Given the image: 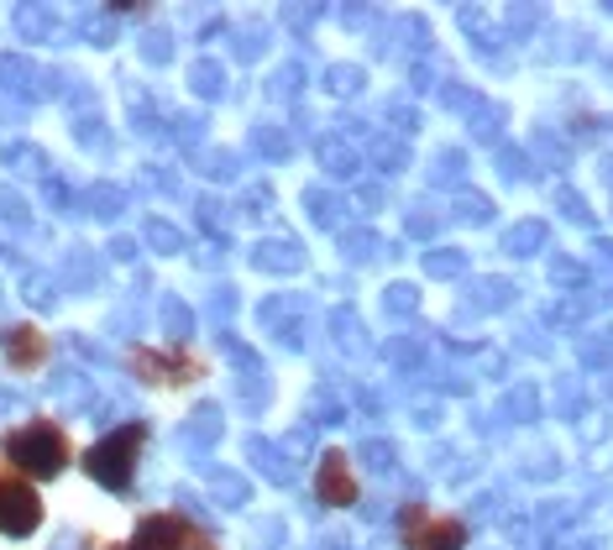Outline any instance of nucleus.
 I'll return each instance as SVG.
<instances>
[{
    "instance_id": "b1692460",
    "label": "nucleus",
    "mask_w": 613,
    "mask_h": 550,
    "mask_svg": "<svg viewBox=\"0 0 613 550\" xmlns=\"http://www.w3.org/2000/svg\"><path fill=\"white\" fill-rule=\"evenodd\" d=\"M11 409H27V393H17V388H0V414H11Z\"/></svg>"
},
{
    "instance_id": "412c9836",
    "label": "nucleus",
    "mask_w": 613,
    "mask_h": 550,
    "mask_svg": "<svg viewBox=\"0 0 613 550\" xmlns=\"http://www.w3.org/2000/svg\"><path fill=\"white\" fill-rule=\"evenodd\" d=\"M142 59H147V63H168V59H174L168 32H147V38H142Z\"/></svg>"
},
{
    "instance_id": "20e7f679",
    "label": "nucleus",
    "mask_w": 613,
    "mask_h": 550,
    "mask_svg": "<svg viewBox=\"0 0 613 550\" xmlns=\"http://www.w3.org/2000/svg\"><path fill=\"white\" fill-rule=\"evenodd\" d=\"M42 525V504L32 488H11V482H0V530L21 540V535H32Z\"/></svg>"
},
{
    "instance_id": "f3484780",
    "label": "nucleus",
    "mask_w": 613,
    "mask_h": 550,
    "mask_svg": "<svg viewBox=\"0 0 613 550\" xmlns=\"http://www.w3.org/2000/svg\"><path fill=\"white\" fill-rule=\"evenodd\" d=\"M540 241H546V226H540V220H530V226H515V231H509V252H540Z\"/></svg>"
},
{
    "instance_id": "9b49d317",
    "label": "nucleus",
    "mask_w": 613,
    "mask_h": 550,
    "mask_svg": "<svg viewBox=\"0 0 613 550\" xmlns=\"http://www.w3.org/2000/svg\"><path fill=\"white\" fill-rule=\"evenodd\" d=\"M90 210H95L100 220H121V210H126V189H116V184H95V189H90Z\"/></svg>"
},
{
    "instance_id": "393cba45",
    "label": "nucleus",
    "mask_w": 613,
    "mask_h": 550,
    "mask_svg": "<svg viewBox=\"0 0 613 550\" xmlns=\"http://www.w3.org/2000/svg\"><path fill=\"white\" fill-rule=\"evenodd\" d=\"M331 90H336V95L356 90V74H352V69H336V74H331Z\"/></svg>"
},
{
    "instance_id": "39448f33",
    "label": "nucleus",
    "mask_w": 613,
    "mask_h": 550,
    "mask_svg": "<svg viewBox=\"0 0 613 550\" xmlns=\"http://www.w3.org/2000/svg\"><path fill=\"white\" fill-rule=\"evenodd\" d=\"M0 90L17 95L21 105H32V100H48V74L38 63L17 59V53H0Z\"/></svg>"
},
{
    "instance_id": "a211bd4d",
    "label": "nucleus",
    "mask_w": 613,
    "mask_h": 550,
    "mask_svg": "<svg viewBox=\"0 0 613 550\" xmlns=\"http://www.w3.org/2000/svg\"><path fill=\"white\" fill-rule=\"evenodd\" d=\"M147 247H153V252H178L184 236H178L168 220H147Z\"/></svg>"
},
{
    "instance_id": "0eeeda50",
    "label": "nucleus",
    "mask_w": 613,
    "mask_h": 550,
    "mask_svg": "<svg viewBox=\"0 0 613 550\" xmlns=\"http://www.w3.org/2000/svg\"><path fill=\"white\" fill-rule=\"evenodd\" d=\"M17 32L27 42H59V17L48 6H17Z\"/></svg>"
},
{
    "instance_id": "ddd939ff",
    "label": "nucleus",
    "mask_w": 613,
    "mask_h": 550,
    "mask_svg": "<svg viewBox=\"0 0 613 550\" xmlns=\"http://www.w3.org/2000/svg\"><path fill=\"white\" fill-rule=\"evenodd\" d=\"M21 294H27V304H32V310H53V304H59V294H53L48 273H27V278H21Z\"/></svg>"
},
{
    "instance_id": "f03ea898",
    "label": "nucleus",
    "mask_w": 613,
    "mask_h": 550,
    "mask_svg": "<svg viewBox=\"0 0 613 550\" xmlns=\"http://www.w3.org/2000/svg\"><path fill=\"white\" fill-rule=\"evenodd\" d=\"M6 456H11L21 471H32V477H59L69 446H63V435L53 430V425H27V430L6 435Z\"/></svg>"
},
{
    "instance_id": "bb28decb",
    "label": "nucleus",
    "mask_w": 613,
    "mask_h": 550,
    "mask_svg": "<svg viewBox=\"0 0 613 550\" xmlns=\"http://www.w3.org/2000/svg\"><path fill=\"white\" fill-rule=\"evenodd\" d=\"M430 273H461V257H430Z\"/></svg>"
},
{
    "instance_id": "423d86ee",
    "label": "nucleus",
    "mask_w": 613,
    "mask_h": 550,
    "mask_svg": "<svg viewBox=\"0 0 613 550\" xmlns=\"http://www.w3.org/2000/svg\"><path fill=\"white\" fill-rule=\"evenodd\" d=\"M320 498H325V504H352V498H356L352 461H346L341 452H325V456H320Z\"/></svg>"
},
{
    "instance_id": "6e6552de",
    "label": "nucleus",
    "mask_w": 613,
    "mask_h": 550,
    "mask_svg": "<svg viewBox=\"0 0 613 550\" xmlns=\"http://www.w3.org/2000/svg\"><path fill=\"white\" fill-rule=\"evenodd\" d=\"M0 157H6V168H17V174H27V178H42V184L53 178V174H48V153L32 147V142H6Z\"/></svg>"
},
{
    "instance_id": "4be33fe9",
    "label": "nucleus",
    "mask_w": 613,
    "mask_h": 550,
    "mask_svg": "<svg viewBox=\"0 0 613 550\" xmlns=\"http://www.w3.org/2000/svg\"><path fill=\"white\" fill-rule=\"evenodd\" d=\"M195 90H199L205 100H216V95H220V69H216V63H195Z\"/></svg>"
},
{
    "instance_id": "4468645a",
    "label": "nucleus",
    "mask_w": 613,
    "mask_h": 550,
    "mask_svg": "<svg viewBox=\"0 0 613 550\" xmlns=\"http://www.w3.org/2000/svg\"><path fill=\"white\" fill-rule=\"evenodd\" d=\"M27 199L17 189H0V226H11V231H27Z\"/></svg>"
},
{
    "instance_id": "6ab92c4d",
    "label": "nucleus",
    "mask_w": 613,
    "mask_h": 550,
    "mask_svg": "<svg viewBox=\"0 0 613 550\" xmlns=\"http://www.w3.org/2000/svg\"><path fill=\"white\" fill-rule=\"evenodd\" d=\"M42 189H48V199H53V210H59V216H80V195H74L63 178H48Z\"/></svg>"
},
{
    "instance_id": "9d476101",
    "label": "nucleus",
    "mask_w": 613,
    "mask_h": 550,
    "mask_svg": "<svg viewBox=\"0 0 613 550\" xmlns=\"http://www.w3.org/2000/svg\"><path fill=\"white\" fill-rule=\"evenodd\" d=\"M0 346L17 356V362H38L42 356V341H38V331H27V325H11V331L0 335Z\"/></svg>"
},
{
    "instance_id": "dca6fc26",
    "label": "nucleus",
    "mask_w": 613,
    "mask_h": 550,
    "mask_svg": "<svg viewBox=\"0 0 613 550\" xmlns=\"http://www.w3.org/2000/svg\"><path fill=\"white\" fill-rule=\"evenodd\" d=\"M210 488H216V498L226 504V509L247 504V482H241V477H231V471H216V477H210Z\"/></svg>"
},
{
    "instance_id": "1a4fd4ad",
    "label": "nucleus",
    "mask_w": 613,
    "mask_h": 550,
    "mask_svg": "<svg viewBox=\"0 0 613 550\" xmlns=\"http://www.w3.org/2000/svg\"><path fill=\"white\" fill-rule=\"evenodd\" d=\"M216 435H220V409H216V404L195 409V419L184 425V440H189V446H210Z\"/></svg>"
},
{
    "instance_id": "c85d7f7f",
    "label": "nucleus",
    "mask_w": 613,
    "mask_h": 550,
    "mask_svg": "<svg viewBox=\"0 0 613 550\" xmlns=\"http://www.w3.org/2000/svg\"><path fill=\"white\" fill-rule=\"evenodd\" d=\"M132 550H153V546H142V540H137V546H132Z\"/></svg>"
},
{
    "instance_id": "aec40b11",
    "label": "nucleus",
    "mask_w": 613,
    "mask_h": 550,
    "mask_svg": "<svg viewBox=\"0 0 613 550\" xmlns=\"http://www.w3.org/2000/svg\"><path fill=\"white\" fill-rule=\"evenodd\" d=\"M74 137H80L84 147H100V153H111V137H105L100 116H80V121H74Z\"/></svg>"
},
{
    "instance_id": "a878e982",
    "label": "nucleus",
    "mask_w": 613,
    "mask_h": 550,
    "mask_svg": "<svg viewBox=\"0 0 613 550\" xmlns=\"http://www.w3.org/2000/svg\"><path fill=\"white\" fill-rule=\"evenodd\" d=\"M367 467H388V446H383V440H373V446H367Z\"/></svg>"
},
{
    "instance_id": "f8f14e48",
    "label": "nucleus",
    "mask_w": 613,
    "mask_h": 550,
    "mask_svg": "<svg viewBox=\"0 0 613 550\" xmlns=\"http://www.w3.org/2000/svg\"><path fill=\"white\" fill-rule=\"evenodd\" d=\"M69 283L80 289V294H90L100 283V262L90 252H69Z\"/></svg>"
},
{
    "instance_id": "cd10ccee",
    "label": "nucleus",
    "mask_w": 613,
    "mask_h": 550,
    "mask_svg": "<svg viewBox=\"0 0 613 550\" xmlns=\"http://www.w3.org/2000/svg\"><path fill=\"white\" fill-rule=\"evenodd\" d=\"M111 252H116L121 262H132V257H137V241H126V236H116V241H111Z\"/></svg>"
},
{
    "instance_id": "5701e85b",
    "label": "nucleus",
    "mask_w": 613,
    "mask_h": 550,
    "mask_svg": "<svg viewBox=\"0 0 613 550\" xmlns=\"http://www.w3.org/2000/svg\"><path fill=\"white\" fill-rule=\"evenodd\" d=\"M310 216L331 226V220H336V199H331V195H310Z\"/></svg>"
},
{
    "instance_id": "f257e3e1",
    "label": "nucleus",
    "mask_w": 613,
    "mask_h": 550,
    "mask_svg": "<svg viewBox=\"0 0 613 550\" xmlns=\"http://www.w3.org/2000/svg\"><path fill=\"white\" fill-rule=\"evenodd\" d=\"M137 446H142V425H126V430H111L95 452L84 456V467L100 488H126L132 482V467H137Z\"/></svg>"
},
{
    "instance_id": "c756f323",
    "label": "nucleus",
    "mask_w": 613,
    "mask_h": 550,
    "mask_svg": "<svg viewBox=\"0 0 613 550\" xmlns=\"http://www.w3.org/2000/svg\"><path fill=\"white\" fill-rule=\"evenodd\" d=\"M609 184H613V168H609Z\"/></svg>"
},
{
    "instance_id": "2eb2a0df",
    "label": "nucleus",
    "mask_w": 613,
    "mask_h": 550,
    "mask_svg": "<svg viewBox=\"0 0 613 550\" xmlns=\"http://www.w3.org/2000/svg\"><path fill=\"white\" fill-rule=\"evenodd\" d=\"M163 331L174 335V341H184V335L195 331V320H189V310H184V304H178L174 294L163 299Z\"/></svg>"
},
{
    "instance_id": "7ed1b4c3",
    "label": "nucleus",
    "mask_w": 613,
    "mask_h": 550,
    "mask_svg": "<svg viewBox=\"0 0 613 550\" xmlns=\"http://www.w3.org/2000/svg\"><path fill=\"white\" fill-rule=\"evenodd\" d=\"M461 540H467V530L456 519H436L425 509L404 513V546L409 550H461Z\"/></svg>"
}]
</instances>
